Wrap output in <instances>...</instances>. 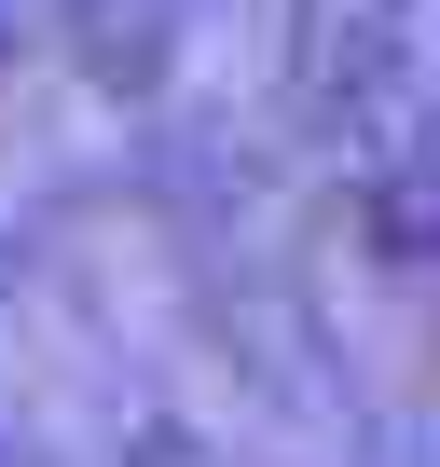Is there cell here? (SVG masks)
Segmentation results:
<instances>
[{"label": "cell", "mask_w": 440, "mask_h": 467, "mask_svg": "<svg viewBox=\"0 0 440 467\" xmlns=\"http://www.w3.org/2000/svg\"><path fill=\"white\" fill-rule=\"evenodd\" d=\"M413 42V0H303L289 15V56H303V97L317 110H358Z\"/></svg>", "instance_id": "1"}]
</instances>
